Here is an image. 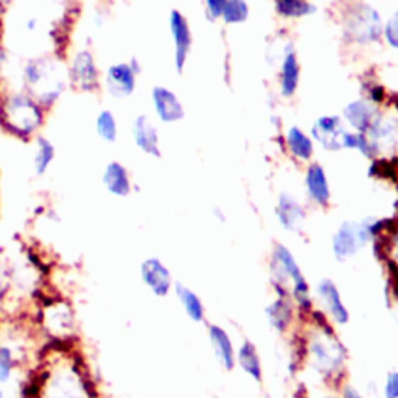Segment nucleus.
Here are the masks:
<instances>
[{"instance_id": "20e7f679", "label": "nucleus", "mask_w": 398, "mask_h": 398, "mask_svg": "<svg viewBox=\"0 0 398 398\" xmlns=\"http://www.w3.org/2000/svg\"><path fill=\"white\" fill-rule=\"evenodd\" d=\"M64 70L61 65L50 58L33 60L23 70L27 87L38 102L44 104L55 103L64 90Z\"/></svg>"}, {"instance_id": "cd10ccee", "label": "nucleus", "mask_w": 398, "mask_h": 398, "mask_svg": "<svg viewBox=\"0 0 398 398\" xmlns=\"http://www.w3.org/2000/svg\"><path fill=\"white\" fill-rule=\"evenodd\" d=\"M276 11L288 19H301L316 13L314 6L308 0H274Z\"/></svg>"}, {"instance_id": "e433bc0d", "label": "nucleus", "mask_w": 398, "mask_h": 398, "mask_svg": "<svg viewBox=\"0 0 398 398\" xmlns=\"http://www.w3.org/2000/svg\"><path fill=\"white\" fill-rule=\"evenodd\" d=\"M213 215H215V217H217V220H220L221 222H226V215L222 213L221 209H215V210H213Z\"/></svg>"}, {"instance_id": "c756f323", "label": "nucleus", "mask_w": 398, "mask_h": 398, "mask_svg": "<svg viewBox=\"0 0 398 398\" xmlns=\"http://www.w3.org/2000/svg\"><path fill=\"white\" fill-rule=\"evenodd\" d=\"M55 159V146L45 137L36 139V151L35 159H33V168H35L36 176H44Z\"/></svg>"}, {"instance_id": "f03ea898", "label": "nucleus", "mask_w": 398, "mask_h": 398, "mask_svg": "<svg viewBox=\"0 0 398 398\" xmlns=\"http://www.w3.org/2000/svg\"><path fill=\"white\" fill-rule=\"evenodd\" d=\"M269 269L271 284L277 297L291 298L296 310L310 314L314 310V301L308 280L305 279L296 257L285 244L277 243L274 246Z\"/></svg>"}, {"instance_id": "f3484780", "label": "nucleus", "mask_w": 398, "mask_h": 398, "mask_svg": "<svg viewBox=\"0 0 398 398\" xmlns=\"http://www.w3.org/2000/svg\"><path fill=\"white\" fill-rule=\"evenodd\" d=\"M136 77L137 73L132 70L129 63L114 64L106 73L107 90L117 98L129 97L136 89Z\"/></svg>"}, {"instance_id": "4be33fe9", "label": "nucleus", "mask_w": 398, "mask_h": 398, "mask_svg": "<svg viewBox=\"0 0 398 398\" xmlns=\"http://www.w3.org/2000/svg\"><path fill=\"white\" fill-rule=\"evenodd\" d=\"M344 119L347 123L356 131L366 134L367 129L370 128V124L373 123L377 117V109L375 106L372 104L369 100H355V102L348 103L344 107Z\"/></svg>"}, {"instance_id": "c9c22d12", "label": "nucleus", "mask_w": 398, "mask_h": 398, "mask_svg": "<svg viewBox=\"0 0 398 398\" xmlns=\"http://www.w3.org/2000/svg\"><path fill=\"white\" fill-rule=\"evenodd\" d=\"M343 398H364L358 389H355L353 386H345L343 391Z\"/></svg>"}, {"instance_id": "0eeeda50", "label": "nucleus", "mask_w": 398, "mask_h": 398, "mask_svg": "<svg viewBox=\"0 0 398 398\" xmlns=\"http://www.w3.org/2000/svg\"><path fill=\"white\" fill-rule=\"evenodd\" d=\"M4 127L19 137L33 134L43 123V112L38 103L27 95L16 94L4 103L2 107Z\"/></svg>"}, {"instance_id": "a878e982", "label": "nucleus", "mask_w": 398, "mask_h": 398, "mask_svg": "<svg viewBox=\"0 0 398 398\" xmlns=\"http://www.w3.org/2000/svg\"><path fill=\"white\" fill-rule=\"evenodd\" d=\"M285 142H286L288 151L291 153L294 159H297L298 162L311 161V157L314 154L313 140H311V137L306 136L301 128H297V127L289 128L286 132Z\"/></svg>"}, {"instance_id": "aec40b11", "label": "nucleus", "mask_w": 398, "mask_h": 398, "mask_svg": "<svg viewBox=\"0 0 398 398\" xmlns=\"http://www.w3.org/2000/svg\"><path fill=\"white\" fill-rule=\"evenodd\" d=\"M132 137H134V142L140 151L153 157H161L162 153L159 146V132H157L154 123L146 115H140L134 120Z\"/></svg>"}, {"instance_id": "4468645a", "label": "nucleus", "mask_w": 398, "mask_h": 398, "mask_svg": "<svg viewBox=\"0 0 398 398\" xmlns=\"http://www.w3.org/2000/svg\"><path fill=\"white\" fill-rule=\"evenodd\" d=\"M207 335H209V343L215 360H217L221 369L226 372L234 370L237 366V350L227 331L217 326V323H212V326H209V330H207Z\"/></svg>"}, {"instance_id": "7c9ffc66", "label": "nucleus", "mask_w": 398, "mask_h": 398, "mask_svg": "<svg viewBox=\"0 0 398 398\" xmlns=\"http://www.w3.org/2000/svg\"><path fill=\"white\" fill-rule=\"evenodd\" d=\"M249 18V5L246 0H226L221 19L227 25L243 23Z\"/></svg>"}, {"instance_id": "f8f14e48", "label": "nucleus", "mask_w": 398, "mask_h": 398, "mask_svg": "<svg viewBox=\"0 0 398 398\" xmlns=\"http://www.w3.org/2000/svg\"><path fill=\"white\" fill-rule=\"evenodd\" d=\"M345 132L347 129L344 128V123L338 115H323V117L314 122L311 129L314 140H318L327 151H339V149H344L343 144Z\"/></svg>"}, {"instance_id": "a211bd4d", "label": "nucleus", "mask_w": 398, "mask_h": 398, "mask_svg": "<svg viewBox=\"0 0 398 398\" xmlns=\"http://www.w3.org/2000/svg\"><path fill=\"white\" fill-rule=\"evenodd\" d=\"M305 188L308 198L319 207H327L331 199L327 173L318 162L308 165L305 173Z\"/></svg>"}, {"instance_id": "f257e3e1", "label": "nucleus", "mask_w": 398, "mask_h": 398, "mask_svg": "<svg viewBox=\"0 0 398 398\" xmlns=\"http://www.w3.org/2000/svg\"><path fill=\"white\" fill-rule=\"evenodd\" d=\"M28 398H98L85 364L68 350H55L41 364Z\"/></svg>"}, {"instance_id": "5701e85b", "label": "nucleus", "mask_w": 398, "mask_h": 398, "mask_svg": "<svg viewBox=\"0 0 398 398\" xmlns=\"http://www.w3.org/2000/svg\"><path fill=\"white\" fill-rule=\"evenodd\" d=\"M237 366L242 369L246 375L255 383H263V366L262 358L257 350V345L246 339L237 348Z\"/></svg>"}, {"instance_id": "393cba45", "label": "nucleus", "mask_w": 398, "mask_h": 398, "mask_svg": "<svg viewBox=\"0 0 398 398\" xmlns=\"http://www.w3.org/2000/svg\"><path fill=\"white\" fill-rule=\"evenodd\" d=\"M173 291L178 297V302L184 308L187 318L190 321H193L196 323H201L205 319V306L193 289H190L184 284H179V281H174Z\"/></svg>"}, {"instance_id": "bb28decb", "label": "nucleus", "mask_w": 398, "mask_h": 398, "mask_svg": "<svg viewBox=\"0 0 398 398\" xmlns=\"http://www.w3.org/2000/svg\"><path fill=\"white\" fill-rule=\"evenodd\" d=\"M21 364V352L14 345L0 341V384H8L13 380Z\"/></svg>"}, {"instance_id": "ddd939ff", "label": "nucleus", "mask_w": 398, "mask_h": 398, "mask_svg": "<svg viewBox=\"0 0 398 398\" xmlns=\"http://www.w3.org/2000/svg\"><path fill=\"white\" fill-rule=\"evenodd\" d=\"M276 215L280 222V226L286 232H293L298 234L305 226L306 213L305 207L301 204L298 199L291 193H281L279 195L277 205H276Z\"/></svg>"}, {"instance_id": "39448f33", "label": "nucleus", "mask_w": 398, "mask_h": 398, "mask_svg": "<svg viewBox=\"0 0 398 398\" xmlns=\"http://www.w3.org/2000/svg\"><path fill=\"white\" fill-rule=\"evenodd\" d=\"M36 322L48 338L60 344L68 343L77 331V314L72 305L60 297L48 298L39 306Z\"/></svg>"}, {"instance_id": "dca6fc26", "label": "nucleus", "mask_w": 398, "mask_h": 398, "mask_svg": "<svg viewBox=\"0 0 398 398\" xmlns=\"http://www.w3.org/2000/svg\"><path fill=\"white\" fill-rule=\"evenodd\" d=\"M153 97V106L154 111L163 123H176L184 119L185 111L182 106L181 100L173 90L163 87V86H156L151 92Z\"/></svg>"}, {"instance_id": "423d86ee", "label": "nucleus", "mask_w": 398, "mask_h": 398, "mask_svg": "<svg viewBox=\"0 0 398 398\" xmlns=\"http://www.w3.org/2000/svg\"><path fill=\"white\" fill-rule=\"evenodd\" d=\"M344 35L356 44H373L383 35V21L375 8L358 2L348 8L343 21Z\"/></svg>"}, {"instance_id": "a19ab883", "label": "nucleus", "mask_w": 398, "mask_h": 398, "mask_svg": "<svg viewBox=\"0 0 398 398\" xmlns=\"http://www.w3.org/2000/svg\"><path fill=\"white\" fill-rule=\"evenodd\" d=\"M323 398H336V397H323Z\"/></svg>"}, {"instance_id": "2eb2a0df", "label": "nucleus", "mask_w": 398, "mask_h": 398, "mask_svg": "<svg viewBox=\"0 0 398 398\" xmlns=\"http://www.w3.org/2000/svg\"><path fill=\"white\" fill-rule=\"evenodd\" d=\"M70 78L75 86L81 90H92L98 86L100 73L94 61V56L87 50H81L73 56Z\"/></svg>"}, {"instance_id": "58836bf2", "label": "nucleus", "mask_w": 398, "mask_h": 398, "mask_svg": "<svg viewBox=\"0 0 398 398\" xmlns=\"http://www.w3.org/2000/svg\"><path fill=\"white\" fill-rule=\"evenodd\" d=\"M10 2H11V0H0V10H2V8L6 6Z\"/></svg>"}, {"instance_id": "c85d7f7f", "label": "nucleus", "mask_w": 398, "mask_h": 398, "mask_svg": "<svg viewBox=\"0 0 398 398\" xmlns=\"http://www.w3.org/2000/svg\"><path fill=\"white\" fill-rule=\"evenodd\" d=\"M14 262L0 249V308L10 303L13 293Z\"/></svg>"}, {"instance_id": "9d476101", "label": "nucleus", "mask_w": 398, "mask_h": 398, "mask_svg": "<svg viewBox=\"0 0 398 398\" xmlns=\"http://www.w3.org/2000/svg\"><path fill=\"white\" fill-rule=\"evenodd\" d=\"M316 296L323 308V314L331 319L335 326H347L350 322V311L345 306L333 280L322 279L316 285Z\"/></svg>"}, {"instance_id": "2f4dec72", "label": "nucleus", "mask_w": 398, "mask_h": 398, "mask_svg": "<svg viewBox=\"0 0 398 398\" xmlns=\"http://www.w3.org/2000/svg\"><path fill=\"white\" fill-rule=\"evenodd\" d=\"M97 132L104 142H115L117 140V120L109 111L100 112L97 117Z\"/></svg>"}, {"instance_id": "72a5a7b5", "label": "nucleus", "mask_w": 398, "mask_h": 398, "mask_svg": "<svg viewBox=\"0 0 398 398\" xmlns=\"http://www.w3.org/2000/svg\"><path fill=\"white\" fill-rule=\"evenodd\" d=\"M226 0H205V16L209 21H217L221 18Z\"/></svg>"}, {"instance_id": "6e6552de", "label": "nucleus", "mask_w": 398, "mask_h": 398, "mask_svg": "<svg viewBox=\"0 0 398 398\" xmlns=\"http://www.w3.org/2000/svg\"><path fill=\"white\" fill-rule=\"evenodd\" d=\"M373 220L344 221L331 238V251L341 263L355 259L364 247L373 242Z\"/></svg>"}, {"instance_id": "9b49d317", "label": "nucleus", "mask_w": 398, "mask_h": 398, "mask_svg": "<svg viewBox=\"0 0 398 398\" xmlns=\"http://www.w3.org/2000/svg\"><path fill=\"white\" fill-rule=\"evenodd\" d=\"M170 31L174 43V65H176V70L182 73L187 64L190 50H192L193 36L185 16L178 10L170 13Z\"/></svg>"}, {"instance_id": "f704fd0d", "label": "nucleus", "mask_w": 398, "mask_h": 398, "mask_svg": "<svg viewBox=\"0 0 398 398\" xmlns=\"http://www.w3.org/2000/svg\"><path fill=\"white\" fill-rule=\"evenodd\" d=\"M384 398H398V370H394L386 377Z\"/></svg>"}, {"instance_id": "7ed1b4c3", "label": "nucleus", "mask_w": 398, "mask_h": 398, "mask_svg": "<svg viewBox=\"0 0 398 398\" xmlns=\"http://www.w3.org/2000/svg\"><path fill=\"white\" fill-rule=\"evenodd\" d=\"M305 350L313 369L322 377H333L344 369L345 364V347L336 338L330 323L316 326L310 333L308 341L305 343Z\"/></svg>"}, {"instance_id": "412c9836", "label": "nucleus", "mask_w": 398, "mask_h": 398, "mask_svg": "<svg viewBox=\"0 0 398 398\" xmlns=\"http://www.w3.org/2000/svg\"><path fill=\"white\" fill-rule=\"evenodd\" d=\"M103 185L115 198H127L132 192L129 171L120 162H109L103 171Z\"/></svg>"}, {"instance_id": "ea45409f", "label": "nucleus", "mask_w": 398, "mask_h": 398, "mask_svg": "<svg viewBox=\"0 0 398 398\" xmlns=\"http://www.w3.org/2000/svg\"><path fill=\"white\" fill-rule=\"evenodd\" d=\"M0 398H6V394H5V391H4L2 384H0Z\"/></svg>"}, {"instance_id": "4c0bfd02", "label": "nucleus", "mask_w": 398, "mask_h": 398, "mask_svg": "<svg viewBox=\"0 0 398 398\" xmlns=\"http://www.w3.org/2000/svg\"><path fill=\"white\" fill-rule=\"evenodd\" d=\"M27 28H28V30H35V28H36V19H30V21L27 22Z\"/></svg>"}, {"instance_id": "1a4fd4ad", "label": "nucleus", "mask_w": 398, "mask_h": 398, "mask_svg": "<svg viewBox=\"0 0 398 398\" xmlns=\"http://www.w3.org/2000/svg\"><path fill=\"white\" fill-rule=\"evenodd\" d=\"M140 280L156 297H167L173 289V276L159 257H148L139 268Z\"/></svg>"}, {"instance_id": "6ab92c4d", "label": "nucleus", "mask_w": 398, "mask_h": 398, "mask_svg": "<svg viewBox=\"0 0 398 398\" xmlns=\"http://www.w3.org/2000/svg\"><path fill=\"white\" fill-rule=\"evenodd\" d=\"M269 327L279 335H285L291 328L296 316V306L291 298L276 297L264 310Z\"/></svg>"}, {"instance_id": "b1692460", "label": "nucleus", "mask_w": 398, "mask_h": 398, "mask_svg": "<svg viewBox=\"0 0 398 398\" xmlns=\"http://www.w3.org/2000/svg\"><path fill=\"white\" fill-rule=\"evenodd\" d=\"M298 80H301V65H298L297 53L294 48L289 45L281 60L280 68V92L284 97L289 98L296 94Z\"/></svg>"}, {"instance_id": "473e14b6", "label": "nucleus", "mask_w": 398, "mask_h": 398, "mask_svg": "<svg viewBox=\"0 0 398 398\" xmlns=\"http://www.w3.org/2000/svg\"><path fill=\"white\" fill-rule=\"evenodd\" d=\"M383 35L389 47L398 50V11H395L386 23H383Z\"/></svg>"}]
</instances>
